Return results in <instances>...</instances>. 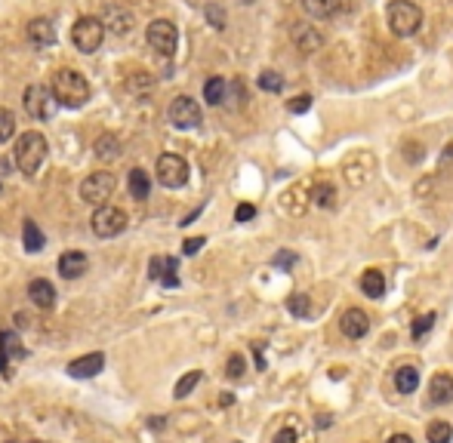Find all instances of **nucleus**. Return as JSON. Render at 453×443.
<instances>
[{"instance_id": "1", "label": "nucleus", "mask_w": 453, "mask_h": 443, "mask_svg": "<svg viewBox=\"0 0 453 443\" xmlns=\"http://www.w3.org/2000/svg\"><path fill=\"white\" fill-rule=\"evenodd\" d=\"M50 92H52V99H56V105H62V108H81V105H87V99H90V83L81 71L62 68L52 74Z\"/></svg>"}, {"instance_id": "2", "label": "nucleus", "mask_w": 453, "mask_h": 443, "mask_svg": "<svg viewBox=\"0 0 453 443\" xmlns=\"http://www.w3.org/2000/svg\"><path fill=\"white\" fill-rule=\"evenodd\" d=\"M47 154H50V145L43 138V133H37V130H28V133L16 138V167L25 176H34L41 169V163L47 161Z\"/></svg>"}, {"instance_id": "3", "label": "nucleus", "mask_w": 453, "mask_h": 443, "mask_svg": "<svg viewBox=\"0 0 453 443\" xmlns=\"http://www.w3.org/2000/svg\"><path fill=\"white\" fill-rule=\"evenodd\" d=\"M385 16H389L392 34H398V37L416 34L419 25H423V10H419L413 0H392L389 10H385Z\"/></svg>"}, {"instance_id": "4", "label": "nucleus", "mask_w": 453, "mask_h": 443, "mask_svg": "<svg viewBox=\"0 0 453 443\" xmlns=\"http://www.w3.org/2000/svg\"><path fill=\"white\" fill-rule=\"evenodd\" d=\"M71 41L81 52H96L105 41V25L102 19L96 16H81L74 22V28H71Z\"/></svg>"}, {"instance_id": "5", "label": "nucleus", "mask_w": 453, "mask_h": 443, "mask_svg": "<svg viewBox=\"0 0 453 443\" xmlns=\"http://www.w3.org/2000/svg\"><path fill=\"white\" fill-rule=\"evenodd\" d=\"M117 188V178L114 173H108V169H99V173H90L83 178L81 185V197L87 203H93V207H102V203L111 200V194H114Z\"/></svg>"}, {"instance_id": "6", "label": "nucleus", "mask_w": 453, "mask_h": 443, "mask_svg": "<svg viewBox=\"0 0 453 443\" xmlns=\"http://www.w3.org/2000/svg\"><path fill=\"white\" fill-rule=\"evenodd\" d=\"M90 225H93V234L102 237V240H108V237H117L127 231V213L117 207H111V203H102L99 209L93 213V219H90Z\"/></svg>"}, {"instance_id": "7", "label": "nucleus", "mask_w": 453, "mask_h": 443, "mask_svg": "<svg viewBox=\"0 0 453 443\" xmlns=\"http://www.w3.org/2000/svg\"><path fill=\"white\" fill-rule=\"evenodd\" d=\"M22 105L34 121H50L56 114V99H52L50 87H43V83H31L22 96Z\"/></svg>"}, {"instance_id": "8", "label": "nucleus", "mask_w": 453, "mask_h": 443, "mask_svg": "<svg viewBox=\"0 0 453 443\" xmlns=\"http://www.w3.org/2000/svg\"><path fill=\"white\" fill-rule=\"evenodd\" d=\"M154 173L163 188H182V185L188 182V163H185V157H179V154H161Z\"/></svg>"}, {"instance_id": "9", "label": "nucleus", "mask_w": 453, "mask_h": 443, "mask_svg": "<svg viewBox=\"0 0 453 443\" xmlns=\"http://www.w3.org/2000/svg\"><path fill=\"white\" fill-rule=\"evenodd\" d=\"M145 41L151 50H157L161 56H173L176 46H179V31H176V25L167 22V19H154L145 31Z\"/></svg>"}, {"instance_id": "10", "label": "nucleus", "mask_w": 453, "mask_h": 443, "mask_svg": "<svg viewBox=\"0 0 453 443\" xmlns=\"http://www.w3.org/2000/svg\"><path fill=\"white\" fill-rule=\"evenodd\" d=\"M170 123L179 130H194L203 123V114H201V105L194 102L192 96H176L173 102H170Z\"/></svg>"}, {"instance_id": "11", "label": "nucleus", "mask_w": 453, "mask_h": 443, "mask_svg": "<svg viewBox=\"0 0 453 443\" xmlns=\"http://www.w3.org/2000/svg\"><path fill=\"white\" fill-rule=\"evenodd\" d=\"M105 369V354L102 351H93V354H83L77 360L68 363V375L71 379H93Z\"/></svg>"}, {"instance_id": "12", "label": "nucleus", "mask_w": 453, "mask_h": 443, "mask_svg": "<svg viewBox=\"0 0 453 443\" xmlns=\"http://www.w3.org/2000/svg\"><path fill=\"white\" fill-rule=\"evenodd\" d=\"M339 329H343L345 339H364L367 329H370V317L361 308H349L343 314V320H339Z\"/></svg>"}, {"instance_id": "13", "label": "nucleus", "mask_w": 453, "mask_h": 443, "mask_svg": "<svg viewBox=\"0 0 453 443\" xmlns=\"http://www.w3.org/2000/svg\"><path fill=\"white\" fill-rule=\"evenodd\" d=\"M87 268H90V259L81 249H68V253L59 256V274H62L65 280H74V277L87 274Z\"/></svg>"}, {"instance_id": "14", "label": "nucleus", "mask_w": 453, "mask_h": 443, "mask_svg": "<svg viewBox=\"0 0 453 443\" xmlns=\"http://www.w3.org/2000/svg\"><path fill=\"white\" fill-rule=\"evenodd\" d=\"M293 43H296V50L299 52H314V50H321V43H324V34H321L318 28H312V25H305V22H296L293 25Z\"/></svg>"}, {"instance_id": "15", "label": "nucleus", "mask_w": 453, "mask_h": 443, "mask_svg": "<svg viewBox=\"0 0 453 443\" xmlns=\"http://www.w3.org/2000/svg\"><path fill=\"white\" fill-rule=\"evenodd\" d=\"M28 43L37 46V50H47V46L56 43V25L50 19H34L28 22Z\"/></svg>"}, {"instance_id": "16", "label": "nucleus", "mask_w": 453, "mask_h": 443, "mask_svg": "<svg viewBox=\"0 0 453 443\" xmlns=\"http://www.w3.org/2000/svg\"><path fill=\"white\" fill-rule=\"evenodd\" d=\"M102 25L105 31H114V34H130L133 31V16H130L123 6H108V10L102 12Z\"/></svg>"}, {"instance_id": "17", "label": "nucleus", "mask_w": 453, "mask_h": 443, "mask_svg": "<svg viewBox=\"0 0 453 443\" xmlns=\"http://www.w3.org/2000/svg\"><path fill=\"white\" fill-rule=\"evenodd\" d=\"M28 299L34 302L37 308L50 311L52 305H56V287H52L50 280H43V277H37V280L28 283Z\"/></svg>"}, {"instance_id": "18", "label": "nucleus", "mask_w": 453, "mask_h": 443, "mask_svg": "<svg viewBox=\"0 0 453 443\" xmlns=\"http://www.w3.org/2000/svg\"><path fill=\"white\" fill-rule=\"evenodd\" d=\"M429 400L435 403V406H444V403H453V379L447 373L435 375V379L429 382Z\"/></svg>"}, {"instance_id": "19", "label": "nucleus", "mask_w": 453, "mask_h": 443, "mask_svg": "<svg viewBox=\"0 0 453 443\" xmlns=\"http://www.w3.org/2000/svg\"><path fill=\"white\" fill-rule=\"evenodd\" d=\"M0 351H3L10 360H25V345H22V339H19V333H12V329H0Z\"/></svg>"}, {"instance_id": "20", "label": "nucleus", "mask_w": 453, "mask_h": 443, "mask_svg": "<svg viewBox=\"0 0 453 443\" xmlns=\"http://www.w3.org/2000/svg\"><path fill=\"white\" fill-rule=\"evenodd\" d=\"M22 243H25L28 253H41V249L47 247V237H43V231L37 228L34 219H25V225H22Z\"/></svg>"}, {"instance_id": "21", "label": "nucleus", "mask_w": 453, "mask_h": 443, "mask_svg": "<svg viewBox=\"0 0 453 443\" xmlns=\"http://www.w3.org/2000/svg\"><path fill=\"white\" fill-rule=\"evenodd\" d=\"M361 289H364V296H370V299L385 296V274L376 268L364 271V274H361Z\"/></svg>"}, {"instance_id": "22", "label": "nucleus", "mask_w": 453, "mask_h": 443, "mask_svg": "<svg viewBox=\"0 0 453 443\" xmlns=\"http://www.w3.org/2000/svg\"><path fill=\"white\" fill-rule=\"evenodd\" d=\"M127 185H130V194H133L136 200H145V197L151 194V178H148V173H145V169H142V167L130 169Z\"/></svg>"}, {"instance_id": "23", "label": "nucleus", "mask_w": 453, "mask_h": 443, "mask_svg": "<svg viewBox=\"0 0 453 443\" xmlns=\"http://www.w3.org/2000/svg\"><path fill=\"white\" fill-rule=\"evenodd\" d=\"M395 388H398V394H413L419 388V369L416 367H401L395 373Z\"/></svg>"}, {"instance_id": "24", "label": "nucleus", "mask_w": 453, "mask_h": 443, "mask_svg": "<svg viewBox=\"0 0 453 443\" xmlns=\"http://www.w3.org/2000/svg\"><path fill=\"white\" fill-rule=\"evenodd\" d=\"M225 92H228V83L222 81V77H210V81L203 83V99H207V105H222L225 102Z\"/></svg>"}, {"instance_id": "25", "label": "nucleus", "mask_w": 453, "mask_h": 443, "mask_svg": "<svg viewBox=\"0 0 453 443\" xmlns=\"http://www.w3.org/2000/svg\"><path fill=\"white\" fill-rule=\"evenodd\" d=\"M157 283H161V287H167V289L179 287V262H176L173 256H163V268H161Z\"/></svg>"}, {"instance_id": "26", "label": "nucleus", "mask_w": 453, "mask_h": 443, "mask_svg": "<svg viewBox=\"0 0 453 443\" xmlns=\"http://www.w3.org/2000/svg\"><path fill=\"white\" fill-rule=\"evenodd\" d=\"M302 10L312 19H330L336 12V0H302Z\"/></svg>"}, {"instance_id": "27", "label": "nucleus", "mask_w": 453, "mask_h": 443, "mask_svg": "<svg viewBox=\"0 0 453 443\" xmlns=\"http://www.w3.org/2000/svg\"><path fill=\"white\" fill-rule=\"evenodd\" d=\"M96 154L105 157V161H114V157H121V142H117V136L105 133L96 138Z\"/></svg>"}, {"instance_id": "28", "label": "nucleus", "mask_w": 453, "mask_h": 443, "mask_svg": "<svg viewBox=\"0 0 453 443\" xmlns=\"http://www.w3.org/2000/svg\"><path fill=\"white\" fill-rule=\"evenodd\" d=\"M312 200L318 203V207H324V209H330L333 203H336V188L333 185H327V182H321V185H314L312 188Z\"/></svg>"}, {"instance_id": "29", "label": "nucleus", "mask_w": 453, "mask_h": 443, "mask_svg": "<svg viewBox=\"0 0 453 443\" xmlns=\"http://www.w3.org/2000/svg\"><path fill=\"white\" fill-rule=\"evenodd\" d=\"M287 311H290L293 317H299V320H305V317H312V302H308V296L293 293L290 299H287Z\"/></svg>"}, {"instance_id": "30", "label": "nucleus", "mask_w": 453, "mask_h": 443, "mask_svg": "<svg viewBox=\"0 0 453 443\" xmlns=\"http://www.w3.org/2000/svg\"><path fill=\"white\" fill-rule=\"evenodd\" d=\"M201 382V369H192V373H185L179 382H176V388H173V394H176V400H182V398H188V394L194 391V385Z\"/></svg>"}, {"instance_id": "31", "label": "nucleus", "mask_w": 453, "mask_h": 443, "mask_svg": "<svg viewBox=\"0 0 453 443\" xmlns=\"http://www.w3.org/2000/svg\"><path fill=\"white\" fill-rule=\"evenodd\" d=\"M425 437H429V443H450L453 428L447 422H432V425L425 428Z\"/></svg>"}, {"instance_id": "32", "label": "nucleus", "mask_w": 453, "mask_h": 443, "mask_svg": "<svg viewBox=\"0 0 453 443\" xmlns=\"http://www.w3.org/2000/svg\"><path fill=\"white\" fill-rule=\"evenodd\" d=\"M16 136V114L10 108H0V145Z\"/></svg>"}, {"instance_id": "33", "label": "nucleus", "mask_w": 453, "mask_h": 443, "mask_svg": "<svg viewBox=\"0 0 453 443\" xmlns=\"http://www.w3.org/2000/svg\"><path fill=\"white\" fill-rule=\"evenodd\" d=\"M256 83H259V90H265V92H281L284 90V77H281L278 71H262Z\"/></svg>"}, {"instance_id": "34", "label": "nucleus", "mask_w": 453, "mask_h": 443, "mask_svg": "<svg viewBox=\"0 0 453 443\" xmlns=\"http://www.w3.org/2000/svg\"><path fill=\"white\" fill-rule=\"evenodd\" d=\"M203 12H207V19H210V25H213V28H225V10H222V6L219 3H207V10H203Z\"/></svg>"}, {"instance_id": "35", "label": "nucleus", "mask_w": 453, "mask_h": 443, "mask_svg": "<svg viewBox=\"0 0 453 443\" xmlns=\"http://www.w3.org/2000/svg\"><path fill=\"white\" fill-rule=\"evenodd\" d=\"M435 320H438L435 314H423V317H419V320L413 323V329H410V333H413V339H423V336L429 333L432 327H435Z\"/></svg>"}, {"instance_id": "36", "label": "nucleus", "mask_w": 453, "mask_h": 443, "mask_svg": "<svg viewBox=\"0 0 453 443\" xmlns=\"http://www.w3.org/2000/svg\"><path fill=\"white\" fill-rule=\"evenodd\" d=\"M308 108H312V96H308V92H302V96L287 102V111H290V114H305Z\"/></svg>"}, {"instance_id": "37", "label": "nucleus", "mask_w": 453, "mask_h": 443, "mask_svg": "<svg viewBox=\"0 0 453 443\" xmlns=\"http://www.w3.org/2000/svg\"><path fill=\"white\" fill-rule=\"evenodd\" d=\"M244 369H247V363H244V357L241 354H232L228 357V379H241V375H244Z\"/></svg>"}, {"instance_id": "38", "label": "nucleus", "mask_w": 453, "mask_h": 443, "mask_svg": "<svg viewBox=\"0 0 453 443\" xmlns=\"http://www.w3.org/2000/svg\"><path fill=\"white\" fill-rule=\"evenodd\" d=\"M274 268H290V265H296V253H287V249H281L278 256H274Z\"/></svg>"}, {"instance_id": "39", "label": "nucleus", "mask_w": 453, "mask_h": 443, "mask_svg": "<svg viewBox=\"0 0 453 443\" xmlns=\"http://www.w3.org/2000/svg\"><path fill=\"white\" fill-rule=\"evenodd\" d=\"M256 216V207L253 203H241L238 209H234V222H250Z\"/></svg>"}, {"instance_id": "40", "label": "nucleus", "mask_w": 453, "mask_h": 443, "mask_svg": "<svg viewBox=\"0 0 453 443\" xmlns=\"http://www.w3.org/2000/svg\"><path fill=\"white\" fill-rule=\"evenodd\" d=\"M203 243H207L203 237H188V240L182 243V253H185V256H194V253H198V249L203 247Z\"/></svg>"}, {"instance_id": "41", "label": "nucleus", "mask_w": 453, "mask_h": 443, "mask_svg": "<svg viewBox=\"0 0 453 443\" xmlns=\"http://www.w3.org/2000/svg\"><path fill=\"white\" fill-rule=\"evenodd\" d=\"M161 268H163V256H151V262H148V277L151 280L161 277Z\"/></svg>"}, {"instance_id": "42", "label": "nucleus", "mask_w": 453, "mask_h": 443, "mask_svg": "<svg viewBox=\"0 0 453 443\" xmlns=\"http://www.w3.org/2000/svg\"><path fill=\"white\" fill-rule=\"evenodd\" d=\"M274 443H299V437H296V431H293V428H284V431H278Z\"/></svg>"}, {"instance_id": "43", "label": "nucleus", "mask_w": 453, "mask_h": 443, "mask_svg": "<svg viewBox=\"0 0 453 443\" xmlns=\"http://www.w3.org/2000/svg\"><path fill=\"white\" fill-rule=\"evenodd\" d=\"M385 443H413V437H410V434H392Z\"/></svg>"}, {"instance_id": "44", "label": "nucleus", "mask_w": 453, "mask_h": 443, "mask_svg": "<svg viewBox=\"0 0 453 443\" xmlns=\"http://www.w3.org/2000/svg\"><path fill=\"white\" fill-rule=\"evenodd\" d=\"M0 375H10V357L0 351Z\"/></svg>"}, {"instance_id": "45", "label": "nucleus", "mask_w": 453, "mask_h": 443, "mask_svg": "<svg viewBox=\"0 0 453 443\" xmlns=\"http://www.w3.org/2000/svg\"><path fill=\"white\" fill-rule=\"evenodd\" d=\"M253 354H256V367L265 369V357H262V348L259 345H253Z\"/></svg>"}, {"instance_id": "46", "label": "nucleus", "mask_w": 453, "mask_h": 443, "mask_svg": "<svg viewBox=\"0 0 453 443\" xmlns=\"http://www.w3.org/2000/svg\"><path fill=\"white\" fill-rule=\"evenodd\" d=\"M201 209H203V207H201ZM201 209H194L192 216H185V222H182V225H192V222H194V219H198V216H201Z\"/></svg>"}, {"instance_id": "47", "label": "nucleus", "mask_w": 453, "mask_h": 443, "mask_svg": "<svg viewBox=\"0 0 453 443\" xmlns=\"http://www.w3.org/2000/svg\"><path fill=\"white\" fill-rule=\"evenodd\" d=\"M6 443H19V440H6Z\"/></svg>"}, {"instance_id": "48", "label": "nucleus", "mask_w": 453, "mask_h": 443, "mask_svg": "<svg viewBox=\"0 0 453 443\" xmlns=\"http://www.w3.org/2000/svg\"><path fill=\"white\" fill-rule=\"evenodd\" d=\"M34 443H43V440H34Z\"/></svg>"}, {"instance_id": "49", "label": "nucleus", "mask_w": 453, "mask_h": 443, "mask_svg": "<svg viewBox=\"0 0 453 443\" xmlns=\"http://www.w3.org/2000/svg\"><path fill=\"white\" fill-rule=\"evenodd\" d=\"M0 191H3V185H0Z\"/></svg>"}]
</instances>
